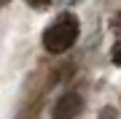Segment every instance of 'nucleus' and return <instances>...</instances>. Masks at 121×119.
I'll return each mask as SVG.
<instances>
[{
	"instance_id": "f257e3e1",
	"label": "nucleus",
	"mask_w": 121,
	"mask_h": 119,
	"mask_svg": "<svg viewBox=\"0 0 121 119\" xmlns=\"http://www.w3.org/2000/svg\"><path fill=\"white\" fill-rule=\"evenodd\" d=\"M75 41H78V19L73 16V14H62V16L43 33V46L51 54L67 52Z\"/></svg>"
},
{
	"instance_id": "39448f33",
	"label": "nucleus",
	"mask_w": 121,
	"mask_h": 119,
	"mask_svg": "<svg viewBox=\"0 0 121 119\" xmlns=\"http://www.w3.org/2000/svg\"><path fill=\"white\" fill-rule=\"evenodd\" d=\"M102 114H105L102 119H113V116H110V114H113V111H102Z\"/></svg>"
},
{
	"instance_id": "7ed1b4c3",
	"label": "nucleus",
	"mask_w": 121,
	"mask_h": 119,
	"mask_svg": "<svg viewBox=\"0 0 121 119\" xmlns=\"http://www.w3.org/2000/svg\"><path fill=\"white\" fill-rule=\"evenodd\" d=\"M113 62H116V65H121V41L113 46Z\"/></svg>"
},
{
	"instance_id": "423d86ee",
	"label": "nucleus",
	"mask_w": 121,
	"mask_h": 119,
	"mask_svg": "<svg viewBox=\"0 0 121 119\" xmlns=\"http://www.w3.org/2000/svg\"><path fill=\"white\" fill-rule=\"evenodd\" d=\"M118 30H121V16H118Z\"/></svg>"
},
{
	"instance_id": "20e7f679",
	"label": "nucleus",
	"mask_w": 121,
	"mask_h": 119,
	"mask_svg": "<svg viewBox=\"0 0 121 119\" xmlns=\"http://www.w3.org/2000/svg\"><path fill=\"white\" fill-rule=\"evenodd\" d=\"M27 3H30L32 8H46V5L51 3V0H27Z\"/></svg>"
},
{
	"instance_id": "f03ea898",
	"label": "nucleus",
	"mask_w": 121,
	"mask_h": 119,
	"mask_svg": "<svg viewBox=\"0 0 121 119\" xmlns=\"http://www.w3.org/2000/svg\"><path fill=\"white\" fill-rule=\"evenodd\" d=\"M81 106H83V100L78 92H65L54 106V119H73L81 111Z\"/></svg>"
}]
</instances>
